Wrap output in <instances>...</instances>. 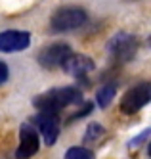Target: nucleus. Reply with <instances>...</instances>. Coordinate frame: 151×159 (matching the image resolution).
<instances>
[{
	"label": "nucleus",
	"instance_id": "8",
	"mask_svg": "<svg viewBox=\"0 0 151 159\" xmlns=\"http://www.w3.org/2000/svg\"><path fill=\"white\" fill-rule=\"evenodd\" d=\"M61 67L67 75H73L75 79H84L86 75H90L96 69V63H94V60H90L84 54H73L71 52Z\"/></svg>",
	"mask_w": 151,
	"mask_h": 159
},
{
	"label": "nucleus",
	"instance_id": "6",
	"mask_svg": "<svg viewBox=\"0 0 151 159\" xmlns=\"http://www.w3.org/2000/svg\"><path fill=\"white\" fill-rule=\"evenodd\" d=\"M33 125H37L40 136L44 138L46 146H54L56 140L60 138V121H57V113L50 111H40L38 115L33 117Z\"/></svg>",
	"mask_w": 151,
	"mask_h": 159
},
{
	"label": "nucleus",
	"instance_id": "15",
	"mask_svg": "<svg viewBox=\"0 0 151 159\" xmlns=\"http://www.w3.org/2000/svg\"><path fill=\"white\" fill-rule=\"evenodd\" d=\"M8 75H10L8 65H6L4 61H0V84H4V83L8 81Z\"/></svg>",
	"mask_w": 151,
	"mask_h": 159
},
{
	"label": "nucleus",
	"instance_id": "4",
	"mask_svg": "<svg viewBox=\"0 0 151 159\" xmlns=\"http://www.w3.org/2000/svg\"><path fill=\"white\" fill-rule=\"evenodd\" d=\"M149 100H151V84L140 83L124 92V96L121 98V111L126 115H134L149 104Z\"/></svg>",
	"mask_w": 151,
	"mask_h": 159
},
{
	"label": "nucleus",
	"instance_id": "7",
	"mask_svg": "<svg viewBox=\"0 0 151 159\" xmlns=\"http://www.w3.org/2000/svg\"><path fill=\"white\" fill-rule=\"evenodd\" d=\"M71 54V46L69 44H52V46L44 48L40 54H38V63L44 67V69H57L61 67L63 61L67 60V56Z\"/></svg>",
	"mask_w": 151,
	"mask_h": 159
},
{
	"label": "nucleus",
	"instance_id": "3",
	"mask_svg": "<svg viewBox=\"0 0 151 159\" xmlns=\"http://www.w3.org/2000/svg\"><path fill=\"white\" fill-rule=\"evenodd\" d=\"M138 48H140V42H138V39L134 35H130V33H117V35L111 37V40L107 42L109 56L119 63L132 61L138 54Z\"/></svg>",
	"mask_w": 151,
	"mask_h": 159
},
{
	"label": "nucleus",
	"instance_id": "14",
	"mask_svg": "<svg viewBox=\"0 0 151 159\" xmlns=\"http://www.w3.org/2000/svg\"><path fill=\"white\" fill-rule=\"evenodd\" d=\"M147 136H149V129H145V130H144L140 136H136V138H132V140L128 142V146H130V148H134V146H140L144 140H147Z\"/></svg>",
	"mask_w": 151,
	"mask_h": 159
},
{
	"label": "nucleus",
	"instance_id": "12",
	"mask_svg": "<svg viewBox=\"0 0 151 159\" xmlns=\"http://www.w3.org/2000/svg\"><path fill=\"white\" fill-rule=\"evenodd\" d=\"M65 159H96V157H94V153H92L88 148L75 146V148H71V150L65 153Z\"/></svg>",
	"mask_w": 151,
	"mask_h": 159
},
{
	"label": "nucleus",
	"instance_id": "5",
	"mask_svg": "<svg viewBox=\"0 0 151 159\" xmlns=\"http://www.w3.org/2000/svg\"><path fill=\"white\" fill-rule=\"evenodd\" d=\"M40 150V136L38 130L29 123H23L19 127V148L16 152L17 159H29Z\"/></svg>",
	"mask_w": 151,
	"mask_h": 159
},
{
	"label": "nucleus",
	"instance_id": "13",
	"mask_svg": "<svg viewBox=\"0 0 151 159\" xmlns=\"http://www.w3.org/2000/svg\"><path fill=\"white\" fill-rule=\"evenodd\" d=\"M92 109H94V104H92V102H86V104L82 106V109H80V111H77V113H73V115H71L69 123H73V121H78V119H82V117L90 115V113H92Z\"/></svg>",
	"mask_w": 151,
	"mask_h": 159
},
{
	"label": "nucleus",
	"instance_id": "11",
	"mask_svg": "<svg viewBox=\"0 0 151 159\" xmlns=\"http://www.w3.org/2000/svg\"><path fill=\"white\" fill-rule=\"evenodd\" d=\"M103 134H105V129H103L101 125H98V123H92V125H88V129H86L84 142H86V144H94L96 140L101 138Z\"/></svg>",
	"mask_w": 151,
	"mask_h": 159
},
{
	"label": "nucleus",
	"instance_id": "10",
	"mask_svg": "<svg viewBox=\"0 0 151 159\" xmlns=\"http://www.w3.org/2000/svg\"><path fill=\"white\" fill-rule=\"evenodd\" d=\"M115 96H117V86L115 84H103L98 90V94H96V102H98L100 107H107L113 102Z\"/></svg>",
	"mask_w": 151,
	"mask_h": 159
},
{
	"label": "nucleus",
	"instance_id": "2",
	"mask_svg": "<svg viewBox=\"0 0 151 159\" xmlns=\"http://www.w3.org/2000/svg\"><path fill=\"white\" fill-rule=\"evenodd\" d=\"M86 12L78 6H65L56 10L52 19H50V29L54 33H67V31H75L78 27H82L86 23Z\"/></svg>",
	"mask_w": 151,
	"mask_h": 159
},
{
	"label": "nucleus",
	"instance_id": "1",
	"mask_svg": "<svg viewBox=\"0 0 151 159\" xmlns=\"http://www.w3.org/2000/svg\"><path fill=\"white\" fill-rule=\"evenodd\" d=\"M73 104H82V90L77 86L54 88L34 98V107L38 111H50V113H60L61 109Z\"/></svg>",
	"mask_w": 151,
	"mask_h": 159
},
{
	"label": "nucleus",
	"instance_id": "9",
	"mask_svg": "<svg viewBox=\"0 0 151 159\" xmlns=\"http://www.w3.org/2000/svg\"><path fill=\"white\" fill-rule=\"evenodd\" d=\"M31 33L27 31H4L0 33V52H21L29 48Z\"/></svg>",
	"mask_w": 151,
	"mask_h": 159
}]
</instances>
